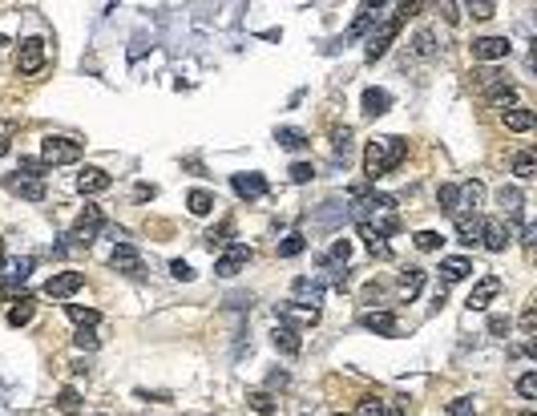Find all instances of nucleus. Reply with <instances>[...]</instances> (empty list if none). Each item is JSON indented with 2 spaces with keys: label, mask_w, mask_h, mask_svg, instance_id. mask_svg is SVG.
Here are the masks:
<instances>
[{
  "label": "nucleus",
  "mask_w": 537,
  "mask_h": 416,
  "mask_svg": "<svg viewBox=\"0 0 537 416\" xmlns=\"http://www.w3.org/2000/svg\"><path fill=\"white\" fill-rule=\"evenodd\" d=\"M404 154H408V142H404V138H380V142H372V146L363 150V174H368V182L392 174V170L404 162Z\"/></svg>",
  "instance_id": "nucleus-1"
},
{
  "label": "nucleus",
  "mask_w": 537,
  "mask_h": 416,
  "mask_svg": "<svg viewBox=\"0 0 537 416\" xmlns=\"http://www.w3.org/2000/svg\"><path fill=\"white\" fill-rule=\"evenodd\" d=\"M416 9H420V4H404L400 13H392V21H384V25L376 28L372 37H368V61H376V57H384V53H388V45H392V37L400 33V25H404V21H408V16L416 13Z\"/></svg>",
  "instance_id": "nucleus-2"
},
{
  "label": "nucleus",
  "mask_w": 537,
  "mask_h": 416,
  "mask_svg": "<svg viewBox=\"0 0 537 416\" xmlns=\"http://www.w3.org/2000/svg\"><path fill=\"white\" fill-rule=\"evenodd\" d=\"M81 158V142H73V138H45L41 142V162L45 166H69V162H77Z\"/></svg>",
  "instance_id": "nucleus-3"
},
{
  "label": "nucleus",
  "mask_w": 537,
  "mask_h": 416,
  "mask_svg": "<svg viewBox=\"0 0 537 416\" xmlns=\"http://www.w3.org/2000/svg\"><path fill=\"white\" fill-rule=\"evenodd\" d=\"M81 287H85V275H81V271H57V275L45 283V295H49V299H69V295H77Z\"/></svg>",
  "instance_id": "nucleus-4"
},
{
  "label": "nucleus",
  "mask_w": 537,
  "mask_h": 416,
  "mask_svg": "<svg viewBox=\"0 0 537 416\" xmlns=\"http://www.w3.org/2000/svg\"><path fill=\"white\" fill-rule=\"evenodd\" d=\"M41 65H45V41H21V49H16V69L21 73H41Z\"/></svg>",
  "instance_id": "nucleus-5"
},
{
  "label": "nucleus",
  "mask_w": 537,
  "mask_h": 416,
  "mask_svg": "<svg viewBox=\"0 0 537 416\" xmlns=\"http://www.w3.org/2000/svg\"><path fill=\"white\" fill-rule=\"evenodd\" d=\"M250 247H243V242H235V247H230V251L223 255V259H218V263H214V275H223V279H235L238 271H243V267L250 263Z\"/></svg>",
  "instance_id": "nucleus-6"
},
{
  "label": "nucleus",
  "mask_w": 537,
  "mask_h": 416,
  "mask_svg": "<svg viewBox=\"0 0 537 416\" xmlns=\"http://www.w3.org/2000/svg\"><path fill=\"white\" fill-rule=\"evenodd\" d=\"M4 186L13 190V194H21V198H28V202H41V198H45V178L9 174V178H4Z\"/></svg>",
  "instance_id": "nucleus-7"
},
{
  "label": "nucleus",
  "mask_w": 537,
  "mask_h": 416,
  "mask_svg": "<svg viewBox=\"0 0 537 416\" xmlns=\"http://www.w3.org/2000/svg\"><path fill=\"white\" fill-rule=\"evenodd\" d=\"M97 227H101V210H97V206H85L69 239H73L77 247H89V242H93V235H97Z\"/></svg>",
  "instance_id": "nucleus-8"
},
{
  "label": "nucleus",
  "mask_w": 537,
  "mask_h": 416,
  "mask_svg": "<svg viewBox=\"0 0 537 416\" xmlns=\"http://www.w3.org/2000/svg\"><path fill=\"white\" fill-rule=\"evenodd\" d=\"M509 49H513V45L505 37H481V41H473V57H477V61H505Z\"/></svg>",
  "instance_id": "nucleus-9"
},
{
  "label": "nucleus",
  "mask_w": 537,
  "mask_h": 416,
  "mask_svg": "<svg viewBox=\"0 0 537 416\" xmlns=\"http://www.w3.org/2000/svg\"><path fill=\"white\" fill-rule=\"evenodd\" d=\"M110 263H113V271H125V275H142V255L134 251L129 242H117V247H113Z\"/></svg>",
  "instance_id": "nucleus-10"
},
{
  "label": "nucleus",
  "mask_w": 537,
  "mask_h": 416,
  "mask_svg": "<svg viewBox=\"0 0 537 416\" xmlns=\"http://www.w3.org/2000/svg\"><path fill=\"white\" fill-rule=\"evenodd\" d=\"M113 178L105 174V170H97V166H85L81 174H77V190L81 194H101V190H110Z\"/></svg>",
  "instance_id": "nucleus-11"
},
{
  "label": "nucleus",
  "mask_w": 537,
  "mask_h": 416,
  "mask_svg": "<svg viewBox=\"0 0 537 416\" xmlns=\"http://www.w3.org/2000/svg\"><path fill=\"white\" fill-rule=\"evenodd\" d=\"M275 316L291 319V324H319V307H307V303H279Z\"/></svg>",
  "instance_id": "nucleus-12"
},
{
  "label": "nucleus",
  "mask_w": 537,
  "mask_h": 416,
  "mask_svg": "<svg viewBox=\"0 0 537 416\" xmlns=\"http://www.w3.org/2000/svg\"><path fill=\"white\" fill-rule=\"evenodd\" d=\"M230 186H235L238 198H262V194H267V178L262 174H235Z\"/></svg>",
  "instance_id": "nucleus-13"
},
{
  "label": "nucleus",
  "mask_w": 537,
  "mask_h": 416,
  "mask_svg": "<svg viewBox=\"0 0 537 416\" xmlns=\"http://www.w3.org/2000/svg\"><path fill=\"white\" fill-rule=\"evenodd\" d=\"M481 242H485V251H505V247H509V230H505V223H497V218L481 223Z\"/></svg>",
  "instance_id": "nucleus-14"
},
{
  "label": "nucleus",
  "mask_w": 537,
  "mask_h": 416,
  "mask_svg": "<svg viewBox=\"0 0 537 416\" xmlns=\"http://www.w3.org/2000/svg\"><path fill=\"white\" fill-rule=\"evenodd\" d=\"M501 291V279L497 275H485L481 279V283H477L473 287V295H469V307H473V311H481V307H489V303H493V295H497Z\"/></svg>",
  "instance_id": "nucleus-15"
},
{
  "label": "nucleus",
  "mask_w": 537,
  "mask_h": 416,
  "mask_svg": "<svg viewBox=\"0 0 537 416\" xmlns=\"http://www.w3.org/2000/svg\"><path fill=\"white\" fill-rule=\"evenodd\" d=\"M271 340H275V348L283 356H299L303 352V340H299V328H291V324H279L275 328V336H271Z\"/></svg>",
  "instance_id": "nucleus-16"
},
{
  "label": "nucleus",
  "mask_w": 537,
  "mask_h": 416,
  "mask_svg": "<svg viewBox=\"0 0 537 416\" xmlns=\"http://www.w3.org/2000/svg\"><path fill=\"white\" fill-rule=\"evenodd\" d=\"M469 271H473V263H469V259H461V255H452V259H440V279H445V283H461Z\"/></svg>",
  "instance_id": "nucleus-17"
},
{
  "label": "nucleus",
  "mask_w": 537,
  "mask_h": 416,
  "mask_svg": "<svg viewBox=\"0 0 537 416\" xmlns=\"http://www.w3.org/2000/svg\"><path fill=\"white\" fill-rule=\"evenodd\" d=\"M363 328L376 336H392L396 331V316L392 311H363Z\"/></svg>",
  "instance_id": "nucleus-18"
},
{
  "label": "nucleus",
  "mask_w": 537,
  "mask_h": 416,
  "mask_svg": "<svg viewBox=\"0 0 537 416\" xmlns=\"http://www.w3.org/2000/svg\"><path fill=\"white\" fill-rule=\"evenodd\" d=\"M388 105H392V93H388V89H368V93H363V114L368 117L388 114Z\"/></svg>",
  "instance_id": "nucleus-19"
},
{
  "label": "nucleus",
  "mask_w": 537,
  "mask_h": 416,
  "mask_svg": "<svg viewBox=\"0 0 537 416\" xmlns=\"http://www.w3.org/2000/svg\"><path fill=\"white\" fill-rule=\"evenodd\" d=\"M420 287H425V271H420V267H404V271H400V291H404V299H416Z\"/></svg>",
  "instance_id": "nucleus-20"
},
{
  "label": "nucleus",
  "mask_w": 537,
  "mask_h": 416,
  "mask_svg": "<svg viewBox=\"0 0 537 416\" xmlns=\"http://www.w3.org/2000/svg\"><path fill=\"white\" fill-rule=\"evenodd\" d=\"M505 129H513V134L533 129V110H525V105H513V110H505Z\"/></svg>",
  "instance_id": "nucleus-21"
},
{
  "label": "nucleus",
  "mask_w": 537,
  "mask_h": 416,
  "mask_svg": "<svg viewBox=\"0 0 537 416\" xmlns=\"http://www.w3.org/2000/svg\"><path fill=\"white\" fill-rule=\"evenodd\" d=\"M295 295H299V299H307V307H315V303L324 299V283H319V279L299 275V279H295Z\"/></svg>",
  "instance_id": "nucleus-22"
},
{
  "label": "nucleus",
  "mask_w": 537,
  "mask_h": 416,
  "mask_svg": "<svg viewBox=\"0 0 537 416\" xmlns=\"http://www.w3.org/2000/svg\"><path fill=\"white\" fill-rule=\"evenodd\" d=\"M457 235H461V242L473 247V242L481 239V218L477 215H457Z\"/></svg>",
  "instance_id": "nucleus-23"
},
{
  "label": "nucleus",
  "mask_w": 537,
  "mask_h": 416,
  "mask_svg": "<svg viewBox=\"0 0 537 416\" xmlns=\"http://www.w3.org/2000/svg\"><path fill=\"white\" fill-rule=\"evenodd\" d=\"M186 206H190V215H211V210H214V194H211V190H190Z\"/></svg>",
  "instance_id": "nucleus-24"
},
{
  "label": "nucleus",
  "mask_w": 537,
  "mask_h": 416,
  "mask_svg": "<svg viewBox=\"0 0 537 416\" xmlns=\"http://www.w3.org/2000/svg\"><path fill=\"white\" fill-rule=\"evenodd\" d=\"M28 319H33V299H28V295H21V299L9 307V324H13V328H25Z\"/></svg>",
  "instance_id": "nucleus-25"
},
{
  "label": "nucleus",
  "mask_w": 537,
  "mask_h": 416,
  "mask_svg": "<svg viewBox=\"0 0 537 416\" xmlns=\"http://www.w3.org/2000/svg\"><path fill=\"white\" fill-rule=\"evenodd\" d=\"M437 202H440V210H449V215H457V206H461V186H452V182H445V186L437 190Z\"/></svg>",
  "instance_id": "nucleus-26"
},
{
  "label": "nucleus",
  "mask_w": 537,
  "mask_h": 416,
  "mask_svg": "<svg viewBox=\"0 0 537 416\" xmlns=\"http://www.w3.org/2000/svg\"><path fill=\"white\" fill-rule=\"evenodd\" d=\"M275 142L283 150H303V146H307V134H303V129H279Z\"/></svg>",
  "instance_id": "nucleus-27"
},
{
  "label": "nucleus",
  "mask_w": 537,
  "mask_h": 416,
  "mask_svg": "<svg viewBox=\"0 0 537 416\" xmlns=\"http://www.w3.org/2000/svg\"><path fill=\"white\" fill-rule=\"evenodd\" d=\"M307 251V239H303L299 230H295V235H287V239L279 242V255H283V259H295V255H303Z\"/></svg>",
  "instance_id": "nucleus-28"
},
{
  "label": "nucleus",
  "mask_w": 537,
  "mask_h": 416,
  "mask_svg": "<svg viewBox=\"0 0 537 416\" xmlns=\"http://www.w3.org/2000/svg\"><path fill=\"white\" fill-rule=\"evenodd\" d=\"M360 235L368 239V251H372V259H392V247H388L384 239H376V235H372L368 227H363V223H360Z\"/></svg>",
  "instance_id": "nucleus-29"
},
{
  "label": "nucleus",
  "mask_w": 537,
  "mask_h": 416,
  "mask_svg": "<svg viewBox=\"0 0 537 416\" xmlns=\"http://www.w3.org/2000/svg\"><path fill=\"white\" fill-rule=\"evenodd\" d=\"M69 319H73V324H81V328H93V324H97V311H93V307H81V303H69Z\"/></svg>",
  "instance_id": "nucleus-30"
},
{
  "label": "nucleus",
  "mask_w": 537,
  "mask_h": 416,
  "mask_svg": "<svg viewBox=\"0 0 537 416\" xmlns=\"http://www.w3.org/2000/svg\"><path fill=\"white\" fill-rule=\"evenodd\" d=\"M533 170H537V162H533V154H529V150L513 158V174L521 178V182H529V178H533Z\"/></svg>",
  "instance_id": "nucleus-31"
},
{
  "label": "nucleus",
  "mask_w": 537,
  "mask_h": 416,
  "mask_svg": "<svg viewBox=\"0 0 537 416\" xmlns=\"http://www.w3.org/2000/svg\"><path fill=\"white\" fill-rule=\"evenodd\" d=\"M489 101H493V105H509V110H513L517 89H513V85H493V89H489Z\"/></svg>",
  "instance_id": "nucleus-32"
},
{
  "label": "nucleus",
  "mask_w": 537,
  "mask_h": 416,
  "mask_svg": "<svg viewBox=\"0 0 537 416\" xmlns=\"http://www.w3.org/2000/svg\"><path fill=\"white\" fill-rule=\"evenodd\" d=\"M247 400H250V408H255V412H262V416L275 412V400H271V392H250Z\"/></svg>",
  "instance_id": "nucleus-33"
},
{
  "label": "nucleus",
  "mask_w": 537,
  "mask_h": 416,
  "mask_svg": "<svg viewBox=\"0 0 537 416\" xmlns=\"http://www.w3.org/2000/svg\"><path fill=\"white\" fill-rule=\"evenodd\" d=\"M45 170H49V166L41 162V158H21V166H16V174H28V178H45Z\"/></svg>",
  "instance_id": "nucleus-34"
},
{
  "label": "nucleus",
  "mask_w": 537,
  "mask_h": 416,
  "mask_svg": "<svg viewBox=\"0 0 537 416\" xmlns=\"http://www.w3.org/2000/svg\"><path fill=\"white\" fill-rule=\"evenodd\" d=\"M351 259V242L348 239H336L331 242V251H327V263H348Z\"/></svg>",
  "instance_id": "nucleus-35"
},
{
  "label": "nucleus",
  "mask_w": 537,
  "mask_h": 416,
  "mask_svg": "<svg viewBox=\"0 0 537 416\" xmlns=\"http://www.w3.org/2000/svg\"><path fill=\"white\" fill-rule=\"evenodd\" d=\"M501 206L509 210V218H521V194L517 190H501Z\"/></svg>",
  "instance_id": "nucleus-36"
},
{
  "label": "nucleus",
  "mask_w": 537,
  "mask_h": 416,
  "mask_svg": "<svg viewBox=\"0 0 537 416\" xmlns=\"http://www.w3.org/2000/svg\"><path fill=\"white\" fill-rule=\"evenodd\" d=\"M440 235L437 230H420V235H416V247H420V251H440Z\"/></svg>",
  "instance_id": "nucleus-37"
},
{
  "label": "nucleus",
  "mask_w": 537,
  "mask_h": 416,
  "mask_svg": "<svg viewBox=\"0 0 537 416\" xmlns=\"http://www.w3.org/2000/svg\"><path fill=\"white\" fill-rule=\"evenodd\" d=\"M28 271H33V259H16L13 271H9V283H25Z\"/></svg>",
  "instance_id": "nucleus-38"
},
{
  "label": "nucleus",
  "mask_w": 537,
  "mask_h": 416,
  "mask_svg": "<svg viewBox=\"0 0 537 416\" xmlns=\"http://www.w3.org/2000/svg\"><path fill=\"white\" fill-rule=\"evenodd\" d=\"M517 392H521L525 400H533V396H537V376H533V372H525V376L517 380Z\"/></svg>",
  "instance_id": "nucleus-39"
},
{
  "label": "nucleus",
  "mask_w": 537,
  "mask_h": 416,
  "mask_svg": "<svg viewBox=\"0 0 537 416\" xmlns=\"http://www.w3.org/2000/svg\"><path fill=\"white\" fill-rule=\"evenodd\" d=\"M331 142H336V150H339V154H348V146H351V129H348V126H336V129H331Z\"/></svg>",
  "instance_id": "nucleus-40"
},
{
  "label": "nucleus",
  "mask_w": 537,
  "mask_h": 416,
  "mask_svg": "<svg viewBox=\"0 0 537 416\" xmlns=\"http://www.w3.org/2000/svg\"><path fill=\"white\" fill-rule=\"evenodd\" d=\"M73 343H77V348H81V352H93V348H97V336H93V331H89V328H81V331H77V336H73Z\"/></svg>",
  "instance_id": "nucleus-41"
},
{
  "label": "nucleus",
  "mask_w": 537,
  "mask_h": 416,
  "mask_svg": "<svg viewBox=\"0 0 537 416\" xmlns=\"http://www.w3.org/2000/svg\"><path fill=\"white\" fill-rule=\"evenodd\" d=\"M481 194H485V190H481V182H464V186H461V198L469 202V206H477V202H481Z\"/></svg>",
  "instance_id": "nucleus-42"
},
{
  "label": "nucleus",
  "mask_w": 537,
  "mask_h": 416,
  "mask_svg": "<svg viewBox=\"0 0 537 416\" xmlns=\"http://www.w3.org/2000/svg\"><path fill=\"white\" fill-rule=\"evenodd\" d=\"M57 408H61L65 416H69V412H77V392H73V388H65L61 396H57Z\"/></svg>",
  "instance_id": "nucleus-43"
},
{
  "label": "nucleus",
  "mask_w": 537,
  "mask_h": 416,
  "mask_svg": "<svg viewBox=\"0 0 537 416\" xmlns=\"http://www.w3.org/2000/svg\"><path fill=\"white\" fill-rule=\"evenodd\" d=\"M230 230H235V227H230V223H223V227H218V230H211V235H206V247H211V251H214V247H223V242H226V235H230Z\"/></svg>",
  "instance_id": "nucleus-44"
},
{
  "label": "nucleus",
  "mask_w": 537,
  "mask_h": 416,
  "mask_svg": "<svg viewBox=\"0 0 537 416\" xmlns=\"http://www.w3.org/2000/svg\"><path fill=\"white\" fill-rule=\"evenodd\" d=\"M469 13H473L477 21H489V16L497 13V9H493V4H489V0H477V4H469Z\"/></svg>",
  "instance_id": "nucleus-45"
},
{
  "label": "nucleus",
  "mask_w": 537,
  "mask_h": 416,
  "mask_svg": "<svg viewBox=\"0 0 537 416\" xmlns=\"http://www.w3.org/2000/svg\"><path fill=\"white\" fill-rule=\"evenodd\" d=\"M372 21H376V13H372V9H363V16H360V21H356V25H351V28H348V37H360L363 28L372 25Z\"/></svg>",
  "instance_id": "nucleus-46"
},
{
  "label": "nucleus",
  "mask_w": 537,
  "mask_h": 416,
  "mask_svg": "<svg viewBox=\"0 0 537 416\" xmlns=\"http://www.w3.org/2000/svg\"><path fill=\"white\" fill-rule=\"evenodd\" d=\"M312 174H315L312 162H295V166H291V182H307Z\"/></svg>",
  "instance_id": "nucleus-47"
},
{
  "label": "nucleus",
  "mask_w": 537,
  "mask_h": 416,
  "mask_svg": "<svg viewBox=\"0 0 537 416\" xmlns=\"http://www.w3.org/2000/svg\"><path fill=\"white\" fill-rule=\"evenodd\" d=\"M452 416H477L473 400H469V396H461V400H452Z\"/></svg>",
  "instance_id": "nucleus-48"
},
{
  "label": "nucleus",
  "mask_w": 537,
  "mask_h": 416,
  "mask_svg": "<svg viewBox=\"0 0 537 416\" xmlns=\"http://www.w3.org/2000/svg\"><path fill=\"white\" fill-rule=\"evenodd\" d=\"M356 416H380V400H372V396L360 400V404H356Z\"/></svg>",
  "instance_id": "nucleus-49"
},
{
  "label": "nucleus",
  "mask_w": 537,
  "mask_h": 416,
  "mask_svg": "<svg viewBox=\"0 0 537 416\" xmlns=\"http://www.w3.org/2000/svg\"><path fill=\"white\" fill-rule=\"evenodd\" d=\"M170 271H174V279H182V283H190V279H194L190 263H182V259H174V263H170Z\"/></svg>",
  "instance_id": "nucleus-50"
},
{
  "label": "nucleus",
  "mask_w": 537,
  "mask_h": 416,
  "mask_svg": "<svg viewBox=\"0 0 537 416\" xmlns=\"http://www.w3.org/2000/svg\"><path fill=\"white\" fill-rule=\"evenodd\" d=\"M432 49H437V45H432V33H420V37H416V53H420V57H432Z\"/></svg>",
  "instance_id": "nucleus-51"
},
{
  "label": "nucleus",
  "mask_w": 537,
  "mask_h": 416,
  "mask_svg": "<svg viewBox=\"0 0 537 416\" xmlns=\"http://www.w3.org/2000/svg\"><path fill=\"white\" fill-rule=\"evenodd\" d=\"M489 331H493V336H509V319L505 316H489Z\"/></svg>",
  "instance_id": "nucleus-52"
},
{
  "label": "nucleus",
  "mask_w": 537,
  "mask_h": 416,
  "mask_svg": "<svg viewBox=\"0 0 537 416\" xmlns=\"http://www.w3.org/2000/svg\"><path fill=\"white\" fill-rule=\"evenodd\" d=\"M533 324H537V311L533 307H525L521 311V331H533Z\"/></svg>",
  "instance_id": "nucleus-53"
},
{
  "label": "nucleus",
  "mask_w": 537,
  "mask_h": 416,
  "mask_svg": "<svg viewBox=\"0 0 537 416\" xmlns=\"http://www.w3.org/2000/svg\"><path fill=\"white\" fill-rule=\"evenodd\" d=\"M380 295H384V287H380V283H368V287H363V303L380 299Z\"/></svg>",
  "instance_id": "nucleus-54"
},
{
  "label": "nucleus",
  "mask_w": 537,
  "mask_h": 416,
  "mask_svg": "<svg viewBox=\"0 0 537 416\" xmlns=\"http://www.w3.org/2000/svg\"><path fill=\"white\" fill-rule=\"evenodd\" d=\"M380 416H404V412H400L396 404H380Z\"/></svg>",
  "instance_id": "nucleus-55"
},
{
  "label": "nucleus",
  "mask_w": 537,
  "mask_h": 416,
  "mask_svg": "<svg viewBox=\"0 0 537 416\" xmlns=\"http://www.w3.org/2000/svg\"><path fill=\"white\" fill-rule=\"evenodd\" d=\"M0 154H9V138L4 134H0Z\"/></svg>",
  "instance_id": "nucleus-56"
},
{
  "label": "nucleus",
  "mask_w": 537,
  "mask_h": 416,
  "mask_svg": "<svg viewBox=\"0 0 537 416\" xmlns=\"http://www.w3.org/2000/svg\"><path fill=\"white\" fill-rule=\"evenodd\" d=\"M0 267H4V242H0Z\"/></svg>",
  "instance_id": "nucleus-57"
},
{
  "label": "nucleus",
  "mask_w": 537,
  "mask_h": 416,
  "mask_svg": "<svg viewBox=\"0 0 537 416\" xmlns=\"http://www.w3.org/2000/svg\"><path fill=\"white\" fill-rule=\"evenodd\" d=\"M521 416H533V412H521Z\"/></svg>",
  "instance_id": "nucleus-58"
},
{
  "label": "nucleus",
  "mask_w": 537,
  "mask_h": 416,
  "mask_svg": "<svg viewBox=\"0 0 537 416\" xmlns=\"http://www.w3.org/2000/svg\"><path fill=\"white\" fill-rule=\"evenodd\" d=\"M97 416H105V412H97Z\"/></svg>",
  "instance_id": "nucleus-59"
}]
</instances>
